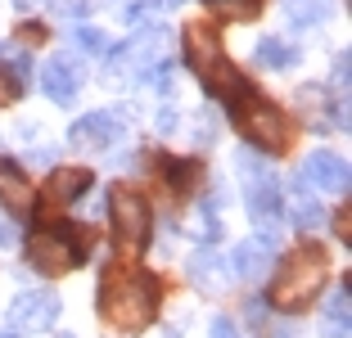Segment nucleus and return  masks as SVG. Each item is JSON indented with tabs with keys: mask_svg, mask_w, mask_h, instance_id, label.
<instances>
[{
	"mask_svg": "<svg viewBox=\"0 0 352 338\" xmlns=\"http://www.w3.org/2000/svg\"><path fill=\"white\" fill-rule=\"evenodd\" d=\"M158 307V280L154 275H131V271H104L100 289V311L118 329H145Z\"/></svg>",
	"mask_w": 352,
	"mask_h": 338,
	"instance_id": "obj_1",
	"label": "nucleus"
},
{
	"mask_svg": "<svg viewBox=\"0 0 352 338\" xmlns=\"http://www.w3.org/2000/svg\"><path fill=\"white\" fill-rule=\"evenodd\" d=\"M325 271H330L325 248H298V253H289V262L280 267L276 284H271V302L280 311H302L325 289Z\"/></svg>",
	"mask_w": 352,
	"mask_h": 338,
	"instance_id": "obj_2",
	"label": "nucleus"
},
{
	"mask_svg": "<svg viewBox=\"0 0 352 338\" xmlns=\"http://www.w3.org/2000/svg\"><path fill=\"white\" fill-rule=\"evenodd\" d=\"M186 59H190V68H195V77L212 95H239L244 91L235 63L226 59V50H221V41H217V32L204 27V23H190L186 27Z\"/></svg>",
	"mask_w": 352,
	"mask_h": 338,
	"instance_id": "obj_3",
	"label": "nucleus"
},
{
	"mask_svg": "<svg viewBox=\"0 0 352 338\" xmlns=\"http://www.w3.org/2000/svg\"><path fill=\"white\" fill-rule=\"evenodd\" d=\"M235 126L249 135V144H258V149H267V154L289 149V140H294V126H289V117H285V109H276L271 100H262L258 91H239Z\"/></svg>",
	"mask_w": 352,
	"mask_h": 338,
	"instance_id": "obj_4",
	"label": "nucleus"
},
{
	"mask_svg": "<svg viewBox=\"0 0 352 338\" xmlns=\"http://www.w3.org/2000/svg\"><path fill=\"white\" fill-rule=\"evenodd\" d=\"M28 262L45 275H59V271H73L86 262V244L73 225H50L28 239Z\"/></svg>",
	"mask_w": 352,
	"mask_h": 338,
	"instance_id": "obj_5",
	"label": "nucleus"
},
{
	"mask_svg": "<svg viewBox=\"0 0 352 338\" xmlns=\"http://www.w3.org/2000/svg\"><path fill=\"white\" fill-rule=\"evenodd\" d=\"M59 316V293L54 289H23L10 302V325L14 334H41Z\"/></svg>",
	"mask_w": 352,
	"mask_h": 338,
	"instance_id": "obj_6",
	"label": "nucleus"
},
{
	"mask_svg": "<svg viewBox=\"0 0 352 338\" xmlns=\"http://www.w3.org/2000/svg\"><path fill=\"white\" fill-rule=\"evenodd\" d=\"M113 230H118V239H122V248H140L145 244V235H149V207H145V199H135L131 190H113Z\"/></svg>",
	"mask_w": 352,
	"mask_h": 338,
	"instance_id": "obj_7",
	"label": "nucleus"
},
{
	"mask_svg": "<svg viewBox=\"0 0 352 338\" xmlns=\"http://www.w3.org/2000/svg\"><path fill=\"white\" fill-rule=\"evenodd\" d=\"M302 185L307 190H325V194H348V185H352L348 163L339 154H330V149H316L302 163Z\"/></svg>",
	"mask_w": 352,
	"mask_h": 338,
	"instance_id": "obj_8",
	"label": "nucleus"
},
{
	"mask_svg": "<svg viewBox=\"0 0 352 338\" xmlns=\"http://www.w3.org/2000/svg\"><path fill=\"white\" fill-rule=\"evenodd\" d=\"M276 239H249V244H239L235 248V257H230V267H235V275L239 280H253V284H258V280H267L271 275V267H276Z\"/></svg>",
	"mask_w": 352,
	"mask_h": 338,
	"instance_id": "obj_9",
	"label": "nucleus"
},
{
	"mask_svg": "<svg viewBox=\"0 0 352 338\" xmlns=\"http://www.w3.org/2000/svg\"><path fill=\"white\" fill-rule=\"evenodd\" d=\"M73 144L77 149H113L118 135H122V122H118L113 113H86L73 122Z\"/></svg>",
	"mask_w": 352,
	"mask_h": 338,
	"instance_id": "obj_10",
	"label": "nucleus"
},
{
	"mask_svg": "<svg viewBox=\"0 0 352 338\" xmlns=\"http://www.w3.org/2000/svg\"><path fill=\"white\" fill-rule=\"evenodd\" d=\"M158 59H163V32H149V36H135V41H126L122 50H113V72H135V77H145Z\"/></svg>",
	"mask_w": 352,
	"mask_h": 338,
	"instance_id": "obj_11",
	"label": "nucleus"
},
{
	"mask_svg": "<svg viewBox=\"0 0 352 338\" xmlns=\"http://www.w3.org/2000/svg\"><path fill=\"white\" fill-rule=\"evenodd\" d=\"M77 86H82V68H77V59H68V54H54L41 68V91L50 95L54 104H73Z\"/></svg>",
	"mask_w": 352,
	"mask_h": 338,
	"instance_id": "obj_12",
	"label": "nucleus"
},
{
	"mask_svg": "<svg viewBox=\"0 0 352 338\" xmlns=\"http://www.w3.org/2000/svg\"><path fill=\"white\" fill-rule=\"evenodd\" d=\"M0 203L10 207V212H19V216L36 203V185H32V176L23 172L19 163H10V158H0Z\"/></svg>",
	"mask_w": 352,
	"mask_h": 338,
	"instance_id": "obj_13",
	"label": "nucleus"
},
{
	"mask_svg": "<svg viewBox=\"0 0 352 338\" xmlns=\"http://www.w3.org/2000/svg\"><path fill=\"white\" fill-rule=\"evenodd\" d=\"M285 207V216H289L298 230H316V225H325V207L316 194H307V185H302V176L289 185V203H280Z\"/></svg>",
	"mask_w": 352,
	"mask_h": 338,
	"instance_id": "obj_14",
	"label": "nucleus"
},
{
	"mask_svg": "<svg viewBox=\"0 0 352 338\" xmlns=\"http://www.w3.org/2000/svg\"><path fill=\"white\" fill-rule=\"evenodd\" d=\"M95 176L86 172V167H59V172L50 176V185H45V194L54 199V203H73V199H82L86 190H91Z\"/></svg>",
	"mask_w": 352,
	"mask_h": 338,
	"instance_id": "obj_15",
	"label": "nucleus"
},
{
	"mask_svg": "<svg viewBox=\"0 0 352 338\" xmlns=\"http://www.w3.org/2000/svg\"><path fill=\"white\" fill-rule=\"evenodd\" d=\"M235 167L239 176H244V190H262V185H276V172H271L267 163H262L258 154H253V144H244L235 154Z\"/></svg>",
	"mask_w": 352,
	"mask_h": 338,
	"instance_id": "obj_16",
	"label": "nucleus"
},
{
	"mask_svg": "<svg viewBox=\"0 0 352 338\" xmlns=\"http://www.w3.org/2000/svg\"><path fill=\"white\" fill-rule=\"evenodd\" d=\"M348 329H352V316H348V284H339V289H334V297H330V311H325V320H321V334H325V338H348Z\"/></svg>",
	"mask_w": 352,
	"mask_h": 338,
	"instance_id": "obj_17",
	"label": "nucleus"
},
{
	"mask_svg": "<svg viewBox=\"0 0 352 338\" xmlns=\"http://www.w3.org/2000/svg\"><path fill=\"white\" fill-rule=\"evenodd\" d=\"M285 14H289L294 27H316V23H325V14H330V0H285Z\"/></svg>",
	"mask_w": 352,
	"mask_h": 338,
	"instance_id": "obj_18",
	"label": "nucleus"
},
{
	"mask_svg": "<svg viewBox=\"0 0 352 338\" xmlns=\"http://www.w3.org/2000/svg\"><path fill=\"white\" fill-rule=\"evenodd\" d=\"M253 63H262V68H289V63H298V50L285 41H276V36H267V41H258V50H253Z\"/></svg>",
	"mask_w": 352,
	"mask_h": 338,
	"instance_id": "obj_19",
	"label": "nucleus"
},
{
	"mask_svg": "<svg viewBox=\"0 0 352 338\" xmlns=\"http://www.w3.org/2000/svg\"><path fill=\"white\" fill-rule=\"evenodd\" d=\"M190 275H195L199 284H217V280H221V257H217L212 244H204L195 257H190Z\"/></svg>",
	"mask_w": 352,
	"mask_h": 338,
	"instance_id": "obj_20",
	"label": "nucleus"
},
{
	"mask_svg": "<svg viewBox=\"0 0 352 338\" xmlns=\"http://www.w3.org/2000/svg\"><path fill=\"white\" fill-rule=\"evenodd\" d=\"M208 10L221 19H253L262 10V0H208Z\"/></svg>",
	"mask_w": 352,
	"mask_h": 338,
	"instance_id": "obj_21",
	"label": "nucleus"
},
{
	"mask_svg": "<svg viewBox=\"0 0 352 338\" xmlns=\"http://www.w3.org/2000/svg\"><path fill=\"white\" fill-rule=\"evenodd\" d=\"M195 172H199V167H195V163H176V158H172V163H167V181H172V185H176V190H190V185H195V181H199V176H195Z\"/></svg>",
	"mask_w": 352,
	"mask_h": 338,
	"instance_id": "obj_22",
	"label": "nucleus"
},
{
	"mask_svg": "<svg viewBox=\"0 0 352 338\" xmlns=\"http://www.w3.org/2000/svg\"><path fill=\"white\" fill-rule=\"evenodd\" d=\"M348 82H352V54H334V86H339V100H348Z\"/></svg>",
	"mask_w": 352,
	"mask_h": 338,
	"instance_id": "obj_23",
	"label": "nucleus"
},
{
	"mask_svg": "<svg viewBox=\"0 0 352 338\" xmlns=\"http://www.w3.org/2000/svg\"><path fill=\"white\" fill-rule=\"evenodd\" d=\"M217 140V113L204 109L199 113V126H195V144H212Z\"/></svg>",
	"mask_w": 352,
	"mask_h": 338,
	"instance_id": "obj_24",
	"label": "nucleus"
},
{
	"mask_svg": "<svg viewBox=\"0 0 352 338\" xmlns=\"http://www.w3.org/2000/svg\"><path fill=\"white\" fill-rule=\"evenodd\" d=\"M73 41L82 45V50H104V36L95 27H73Z\"/></svg>",
	"mask_w": 352,
	"mask_h": 338,
	"instance_id": "obj_25",
	"label": "nucleus"
},
{
	"mask_svg": "<svg viewBox=\"0 0 352 338\" xmlns=\"http://www.w3.org/2000/svg\"><path fill=\"white\" fill-rule=\"evenodd\" d=\"M19 91H23V82H14L10 72H0V109H5V104H14V100H19Z\"/></svg>",
	"mask_w": 352,
	"mask_h": 338,
	"instance_id": "obj_26",
	"label": "nucleus"
},
{
	"mask_svg": "<svg viewBox=\"0 0 352 338\" xmlns=\"http://www.w3.org/2000/svg\"><path fill=\"white\" fill-rule=\"evenodd\" d=\"M208 334H212V338H244V334H239V329H235V320H230V316H217V320H212V329H208Z\"/></svg>",
	"mask_w": 352,
	"mask_h": 338,
	"instance_id": "obj_27",
	"label": "nucleus"
},
{
	"mask_svg": "<svg viewBox=\"0 0 352 338\" xmlns=\"http://www.w3.org/2000/svg\"><path fill=\"white\" fill-rule=\"evenodd\" d=\"M334 230H339L343 244H352V212H348V207H339V216H334Z\"/></svg>",
	"mask_w": 352,
	"mask_h": 338,
	"instance_id": "obj_28",
	"label": "nucleus"
},
{
	"mask_svg": "<svg viewBox=\"0 0 352 338\" xmlns=\"http://www.w3.org/2000/svg\"><path fill=\"white\" fill-rule=\"evenodd\" d=\"M59 14H82V10H91V0H50Z\"/></svg>",
	"mask_w": 352,
	"mask_h": 338,
	"instance_id": "obj_29",
	"label": "nucleus"
},
{
	"mask_svg": "<svg viewBox=\"0 0 352 338\" xmlns=\"http://www.w3.org/2000/svg\"><path fill=\"white\" fill-rule=\"evenodd\" d=\"M19 244V225L14 221H0V248H14Z\"/></svg>",
	"mask_w": 352,
	"mask_h": 338,
	"instance_id": "obj_30",
	"label": "nucleus"
},
{
	"mask_svg": "<svg viewBox=\"0 0 352 338\" xmlns=\"http://www.w3.org/2000/svg\"><path fill=\"white\" fill-rule=\"evenodd\" d=\"M28 158H32V163H41V167H50L54 163V149H32Z\"/></svg>",
	"mask_w": 352,
	"mask_h": 338,
	"instance_id": "obj_31",
	"label": "nucleus"
},
{
	"mask_svg": "<svg viewBox=\"0 0 352 338\" xmlns=\"http://www.w3.org/2000/svg\"><path fill=\"white\" fill-rule=\"evenodd\" d=\"M163 338H181V334H176V329H167V334H163Z\"/></svg>",
	"mask_w": 352,
	"mask_h": 338,
	"instance_id": "obj_32",
	"label": "nucleus"
},
{
	"mask_svg": "<svg viewBox=\"0 0 352 338\" xmlns=\"http://www.w3.org/2000/svg\"><path fill=\"white\" fill-rule=\"evenodd\" d=\"M59 338H73V334H59Z\"/></svg>",
	"mask_w": 352,
	"mask_h": 338,
	"instance_id": "obj_33",
	"label": "nucleus"
},
{
	"mask_svg": "<svg viewBox=\"0 0 352 338\" xmlns=\"http://www.w3.org/2000/svg\"><path fill=\"white\" fill-rule=\"evenodd\" d=\"M0 338H14V334H0Z\"/></svg>",
	"mask_w": 352,
	"mask_h": 338,
	"instance_id": "obj_34",
	"label": "nucleus"
}]
</instances>
